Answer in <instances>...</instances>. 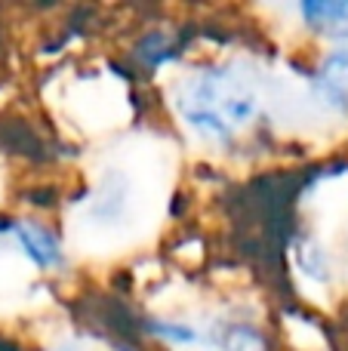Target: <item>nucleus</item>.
Listing matches in <instances>:
<instances>
[{
  "label": "nucleus",
  "instance_id": "f257e3e1",
  "mask_svg": "<svg viewBox=\"0 0 348 351\" xmlns=\"http://www.w3.org/2000/svg\"><path fill=\"white\" fill-rule=\"evenodd\" d=\"M182 123L203 142H232L259 117V90L244 65H210L188 74L176 93Z\"/></svg>",
  "mask_w": 348,
  "mask_h": 351
},
{
  "label": "nucleus",
  "instance_id": "f03ea898",
  "mask_svg": "<svg viewBox=\"0 0 348 351\" xmlns=\"http://www.w3.org/2000/svg\"><path fill=\"white\" fill-rule=\"evenodd\" d=\"M10 231L16 234L22 253L34 262L43 271H55V268L65 265V250H62V241L49 225H43L40 219H16L10 225Z\"/></svg>",
  "mask_w": 348,
  "mask_h": 351
},
{
  "label": "nucleus",
  "instance_id": "7ed1b4c3",
  "mask_svg": "<svg viewBox=\"0 0 348 351\" xmlns=\"http://www.w3.org/2000/svg\"><path fill=\"white\" fill-rule=\"evenodd\" d=\"M314 96L327 105V108L348 114V43L336 47L321 59L318 71L312 77Z\"/></svg>",
  "mask_w": 348,
  "mask_h": 351
},
{
  "label": "nucleus",
  "instance_id": "20e7f679",
  "mask_svg": "<svg viewBox=\"0 0 348 351\" xmlns=\"http://www.w3.org/2000/svg\"><path fill=\"white\" fill-rule=\"evenodd\" d=\"M299 16L308 31L330 40H348V0H306Z\"/></svg>",
  "mask_w": 348,
  "mask_h": 351
},
{
  "label": "nucleus",
  "instance_id": "39448f33",
  "mask_svg": "<svg viewBox=\"0 0 348 351\" xmlns=\"http://www.w3.org/2000/svg\"><path fill=\"white\" fill-rule=\"evenodd\" d=\"M210 342L219 351H269V339L262 336V330L247 321H216Z\"/></svg>",
  "mask_w": 348,
  "mask_h": 351
},
{
  "label": "nucleus",
  "instance_id": "423d86ee",
  "mask_svg": "<svg viewBox=\"0 0 348 351\" xmlns=\"http://www.w3.org/2000/svg\"><path fill=\"white\" fill-rule=\"evenodd\" d=\"M145 330L170 346H195L201 342V330L191 327L188 321H173V317H148Z\"/></svg>",
  "mask_w": 348,
  "mask_h": 351
},
{
  "label": "nucleus",
  "instance_id": "0eeeda50",
  "mask_svg": "<svg viewBox=\"0 0 348 351\" xmlns=\"http://www.w3.org/2000/svg\"><path fill=\"white\" fill-rule=\"evenodd\" d=\"M0 351H10V348H0Z\"/></svg>",
  "mask_w": 348,
  "mask_h": 351
}]
</instances>
